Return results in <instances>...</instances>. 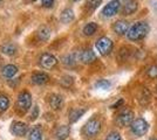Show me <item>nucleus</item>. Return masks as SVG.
I'll use <instances>...</instances> for the list:
<instances>
[{
	"label": "nucleus",
	"mask_w": 157,
	"mask_h": 140,
	"mask_svg": "<svg viewBox=\"0 0 157 140\" xmlns=\"http://www.w3.org/2000/svg\"><path fill=\"white\" fill-rule=\"evenodd\" d=\"M10 106V99L6 95H0V112H5Z\"/></svg>",
	"instance_id": "24"
},
{
	"label": "nucleus",
	"mask_w": 157,
	"mask_h": 140,
	"mask_svg": "<svg viewBox=\"0 0 157 140\" xmlns=\"http://www.w3.org/2000/svg\"><path fill=\"white\" fill-rule=\"evenodd\" d=\"M131 132L135 134L136 137H142L148 132L149 125L148 123L143 119V118H137L136 120L132 121V124L130 125Z\"/></svg>",
	"instance_id": "4"
},
{
	"label": "nucleus",
	"mask_w": 157,
	"mask_h": 140,
	"mask_svg": "<svg viewBox=\"0 0 157 140\" xmlns=\"http://www.w3.org/2000/svg\"><path fill=\"white\" fill-rule=\"evenodd\" d=\"M113 29H114V32L116 34H118V35H124V34H127L128 31H129V23L124 20H118L114 23Z\"/></svg>",
	"instance_id": "11"
},
{
	"label": "nucleus",
	"mask_w": 157,
	"mask_h": 140,
	"mask_svg": "<svg viewBox=\"0 0 157 140\" xmlns=\"http://www.w3.org/2000/svg\"><path fill=\"white\" fill-rule=\"evenodd\" d=\"M86 112L85 109H73L69 112V121L71 123H75L80 119V117H82L83 113Z\"/></svg>",
	"instance_id": "19"
},
{
	"label": "nucleus",
	"mask_w": 157,
	"mask_h": 140,
	"mask_svg": "<svg viewBox=\"0 0 157 140\" xmlns=\"http://www.w3.org/2000/svg\"><path fill=\"white\" fill-rule=\"evenodd\" d=\"M132 121H134V112L131 110H129V109H125V110H123L121 113L118 114L117 123L122 127L131 125Z\"/></svg>",
	"instance_id": "8"
},
{
	"label": "nucleus",
	"mask_w": 157,
	"mask_h": 140,
	"mask_svg": "<svg viewBox=\"0 0 157 140\" xmlns=\"http://www.w3.org/2000/svg\"><path fill=\"white\" fill-rule=\"evenodd\" d=\"M17 73H18V67L14 64H7L1 70L2 76H5L6 78H12L17 75Z\"/></svg>",
	"instance_id": "15"
},
{
	"label": "nucleus",
	"mask_w": 157,
	"mask_h": 140,
	"mask_svg": "<svg viewBox=\"0 0 157 140\" xmlns=\"http://www.w3.org/2000/svg\"><path fill=\"white\" fill-rule=\"evenodd\" d=\"M74 1H78V0H74Z\"/></svg>",
	"instance_id": "33"
},
{
	"label": "nucleus",
	"mask_w": 157,
	"mask_h": 140,
	"mask_svg": "<svg viewBox=\"0 0 157 140\" xmlns=\"http://www.w3.org/2000/svg\"><path fill=\"white\" fill-rule=\"evenodd\" d=\"M51 35H52V31H51V28H48L46 26H42L38 31V38L41 41H47L51 38Z\"/></svg>",
	"instance_id": "20"
},
{
	"label": "nucleus",
	"mask_w": 157,
	"mask_h": 140,
	"mask_svg": "<svg viewBox=\"0 0 157 140\" xmlns=\"http://www.w3.org/2000/svg\"><path fill=\"white\" fill-rule=\"evenodd\" d=\"M105 140H122V138H121L120 133H117V132H110L107 135Z\"/></svg>",
	"instance_id": "29"
},
{
	"label": "nucleus",
	"mask_w": 157,
	"mask_h": 140,
	"mask_svg": "<svg viewBox=\"0 0 157 140\" xmlns=\"http://www.w3.org/2000/svg\"><path fill=\"white\" fill-rule=\"evenodd\" d=\"M148 76L150 78H157V64H154L148 69Z\"/></svg>",
	"instance_id": "26"
},
{
	"label": "nucleus",
	"mask_w": 157,
	"mask_h": 140,
	"mask_svg": "<svg viewBox=\"0 0 157 140\" xmlns=\"http://www.w3.org/2000/svg\"><path fill=\"white\" fill-rule=\"evenodd\" d=\"M95 60H96V55L92 49H83L78 53V61H81L85 64L93 63Z\"/></svg>",
	"instance_id": "9"
},
{
	"label": "nucleus",
	"mask_w": 157,
	"mask_h": 140,
	"mask_svg": "<svg viewBox=\"0 0 157 140\" xmlns=\"http://www.w3.org/2000/svg\"><path fill=\"white\" fill-rule=\"evenodd\" d=\"M61 84H63L65 87H69L71 84H73V77L72 76H63L61 78Z\"/></svg>",
	"instance_id": "28"
},
{
	"label": "nucleus",
	"mask_w": 157,
	"mask_h": 140,
	"mask_svg": "<svg viewBox=\"0 0 157 140\" xmlns=\"http://www.w3.org/2000/svg\"><path fill=\"white\" fill-rule=\"evenodd\" d=\"M28 131V127L22 121H13L11 125V132L17 137H24Z\"/></svg>",
	"instance_id": "10"
},
{
	"label": "nucleus",
	"mask_w": 157,
	"mask_h": 140,
	"mask_svg": "<svg viewBox=\"0 0 157 140\" xmlns=\"http://www.w3.org/2000/svg\"><path fill=\"white\" fill-rule=\"evenodd\" d=\"M28 140H42V130L40 126L33 127L28 134Z\"/></svg>",
	"instance_id": "17"
},
{
	"label": "nucleus",
	"mask_w": 157,
	"mask_h": 140,
	"mask_svg": "<svg viewBox=\"0 0 157 140\" xmlns=\"http://www.w3.org/2000/svg\"><path fill=\"white\" fill-rule=\"evenodd\" d=\"M32 106V96L28 91H22L18 96L17 100V107L21 113H25L29 110V107Z\"/></svg>",
	"instance_id": "2"
},
{
	"label": "nucleus",
	"mask_w": 157,
	"mask_h": 140,
	"mask_svg": "<svg viewBox=\"0 0 157 140\" xmlns=\"http://www.w3.org/2000/svg\"><path fill=\"white\" fill-rule=\"evenodd\" d=\"M69 132H71L69 126L62 125V126H59L55 130V133L54 134H55L56 140H65V139H67V137L69 135Z\"/></svg>",
	"instance_id": "14"
},
{
	"label": "nucleus",
	"mask_w": 157,
	"mask_h": 140,
	"mask_svg": "<svg viewBox=\"0 0 157 140\" xmlns=\"http://www.w3.org/2000/svg\"><path fill=\"white\" fill-rule=\"evenodd\" d=\"M120 7H121V2H120V0H111V1H109V2L103 7V9H102V14H103V16H105V18L114 16V15L118 12Z\"/></svg>",
	"instance_id": "6"
},
{
	"label": "nucleus",
	"mask_w": 157,
	"mask_h": 140,
	"mask_svg": "<svg viewBox=\"0 0 157 140\" xmlns=\"http://www.w3.org/2000/svg\"><path fill=\"white\" fill-rule=\"evenodd\" d=\"M39 63L40 66L42 68H45V69H52V68H54L58 64V60H56V57L54 55H52V54L45 53L41 55Z\"/></svg>",
	"instance_id": "7"
},
{
	"label": "nucleus",
	"mask_w": 157,
	"mask_h": 140,
	"mask_svg": "<svg viewBox=\"0 0 157 140\" xmlns=\"http://www.w3.org/2000/svg\"><path fill=\"white\" fill-rule=\"evenodd\" d=\"M49 105L54 110H60L62 107V105H63V98H62V96L56 95V93L51 95V97H49Z\"/></svg>",
	"instance_id": "12"
},
{
	"label": "nucleus",
	"mask_w": 157,
	"mask_h": 140,
	"mask_svg": "<svg viewBox=\"0 0 157 140\" xmlns=\"http://www.w3.org/2000/svg\"><path fill=\"white\" fill-rule=\"evenodd\" d=\"M31 80L34 84H38V85H42V84H45L48 82L49 80V76L47 75L46 73H35L32 75V77H31Z\"/></svg>",
	"instance_id": "13"
},
{
	"label": "nucleus",
	"mask_w": 157,
	"mask_h": 140,
	"mask_svg": "<svg viewBox=\"0 0 157 140\" xmlns=\"http://www.w3.org/2000/svg\"><path fill=\"white\" fill-rule=\"evenodd\" d=\"M137 1L136 0H125L124 2V12L125 15H129V14H132L134 12H136L137 9Z\"/></svg>",
	"instance_id": "16"
},
{
	"label": "nucleus",
	"mask_w": 157,
	"mask_h": 140,
	"mask_svg": "<svg viewBox=\"0 0 157 140\" xmlns=\"http://www.w3.org/2000/svg\"><path fill=\"white\" fill-rule=\"evenodd\" d=\"M149 33V25L147 22H137L134 26H131L127 33L128 39L131 41H137L143 39Z\"/></svg>",
	"instance_id": "1"
},
{
	"label": "nucleus",
	"mask_w": 157,
	"mask_h": 140,
	"mask_svg": "<svg viewBox=\"0 0 157 140\" xmlns=\"http://www.w3.org/2000/svg\"><path fill=\"white\" fill-rule=\"evenodd\" d=\"M101 4V0H88L87 1V6L89 9H95V8H98V5Z\"/></svg>",
	"instance_id": "27"
},
{
	"label": "nucleus",
	"mask_w": 157,
	"mask_h": 140,
	"mask_svg": "<svg viewBox=\"0 0 157 140\" xmlns=\"http://www.w3.org/2000/svg\"><path fill=\"white\" fill-rule=\"evenodd\" d=\"M95 87L98 88V89H109L110 88V82L107 80H98L96 83H95Z\"/></svg>",
	"instance_id": "25"
},
{
	"label": "nucleus",
	"mask_w": 157,
	"mask_h": 140,
	"mask_svg": "<svg viewBox=\"0 0 157 140\" xmlns=\"http://www.w3.org/2000/svg\"><path fill=\"white\" fill-rule=\"evenodd\" d=\"M78 61V54H67L62 57V63L67 67H73Z\"/></svg>",
	"instance_id": "18"
},
{
	"label": "nucleus",
	"mask_w": 157,
	"mask_h": 140,
	"mask_svg": "<svg viewBox=\"0 0 157 140\" xmlns=\"http://www.w3.org/2000/svg\"><path fill=\"white\" fill-rule=\"evenodd\" d=\"M0 52L2 54H6V55H14L15 52H17V47L12 45V43H6V45H4V46H1L0 48Z\"/></svg>",
	"instance_id": "22"
},
{
	"label": "nucleus",
	"mask_w": 157,
	"mask_h": 140,
	"mask_svg": "<svg viewBox=\"0 0 157 140\" xmlns=\"http://www.w3.org/2000/svg\"><path fill=\"white\" fill-rule=\"evenodd\" d=\"M38 112H39V109H38V106H34V113L31 114V119L34 120L36 117H38Z\"/></svg>",
	"instance_id": "31"
},
{
	"label": "nucleus",
	"mask_w": 157,
	"mask_h": 140,
	"mask_svg": "<svg viewBox=\"0 0 157 140\" xmlns=\"http://www.w3.org/2000/svg\"><path fill=\"white\" fill-rule=\"evenodd\" d=\"M60 19H61V21H62L63 23H69V22L74 19V12H73V9H71V8L63 9L62 13H61Z\"/></svg>",
	"instance_id": "21"
},
{
	"label": "nucleus",
	"mask_w": 157,
	"mask_h": 140,
	"mask_svg": "<svg viewBox=\"0 0 157 140\" xmlns=\"http://www.w3.org/2000/svg\"><path fill=\"white\" fill-rule=\"evenodd\" d=\"M101 131V121L98 118H92L83 126V133L87 137H95Z\"/></svg>",
	"instance_id": "3"
},
{
	"label": "nucleus",
	"mask_w": 157,
	"mask_h": 140,
	"mask_svg": "<svg viewBox=\"0 0 157 140\" xmlns=\"http://www.w3.org/2000/svg\"><path fill=\"white\" fill-rule=\"evenodd\" d=\"M122 104H123V99H120V100H117L114 105H111V107H113V109H116V107L120 106V105H122Z\"/></svg>",
	"instance_id": "32"
},
{
	"label": "nucleus",
	"mask_w": 157,
	"mask_h": 140,
	"mask_svg": "<svg viewBox=\"0 0 157 140\" xmlns=\"http://www.w3.org/2000/svg\"><path fill=\"white\" fill-rule=\"evenodd\" d=\"M98 31V25L95 22H89L87 23L85 27H83V34L87 35V36H90L93 34Z\"/></svg>",
	"instance_id": "23"
},
{
	"label": "nucleus",
	"mask_w": 157,
	"mask_h": 140,
	"mask_svg": "<svg viewBox=\"0 0 157 140\" xmlns=\"http://www.w3.org/2000/svg\"><path fill=\"white\" fill-rule=\"evenodd\" d=\"M95 47H96L98 53L101 54V55H103V56H105V55H108L113 50V41L109 38H107V36H102V38H100L96 41Z\"/></svg>",
	"instance_id": "5"
},
{
	"label": "nucleus",
	"mask_w": 157,
	"mask_h": 140,
	"mask_svg": "<svg viewBox=\"0 0 157 140\" xmlns=\"http://www.w3.org/2000/svg\"><path fill=\"white\" fill-rule=\"evenodd\" d=\"M151 140H157V139H151Z\"/></svg>",
	"instance_id": "35"
},
{
	"label": "nucleus",
	"mask_w": 157,
	"mask_h": 140,
	"mask_svg": "<svg viewBox=\"0 0 157 140\" xmlns=\"http://www.w3.org/2000/svg\"><path fill=\"white\" fill-rule=\"evenodd\" d=\"M32 1H36V0H32Z\"/></svg>",
	"instance_id": "34"
},
{
	"label": "nucleus",
	"mask_w": 157,
	"mask_h": 140,
	"mask_svg": "<svg viewBox=\"0 0 157 140\" xmlns=\"http://www.w3.org/2000/svg\"><path fill=\"white\" fill-rule=\"evenodd\" d=\"M44 7H52L54 4V0H41Z\"/></svg>",
	"instance_id": "30"
}]
</instances>
